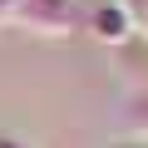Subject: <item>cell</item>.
<instances>
[{
	"instance_id": "obj_1",
	"label": "cell",
	"mask_w": 148,
	"mask_h": 148,
	"mask_svg": "<svg viewBox=\"0 0 148 148\" xmlns=\"http://www.w3.org/2000/svg\"><path fill=\"white\" fill-rule=\"evenodd\" d=\"M128 109H133V114H128V119H123V128H133V133H138V123H143V119H148V89H138V94H133V104H128Z\"/></svg>"
},
{
	"instance_id": "obj_2",
	"label": "cell",
	"mask_w": 148,
	"mask_h": 148,
	"mask_svg": "<svg viewBox=\"0 0 148 148\" xmlns=\"http://www.w3.org/2000/svg\"><path fill=\"white\" fill-rule=\"evenodd\" d=\"M114 148H148V143H114Z\"/></svg>"
}]
</instances>
